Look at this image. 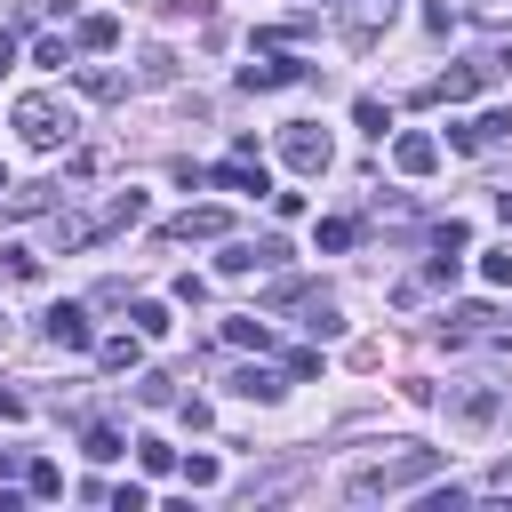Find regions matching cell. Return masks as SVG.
<instances>
[{"label": "cell", "mask_w": 512, "mask_h": 512, "mask_svg": "<svg viewBox=\"0 0 512 512\" xmlns=\"http://www.w3.org/2000/svg\"><path fill=\"white\" fill-rule=\"evenodd\" d=\"M488 320H496V312H488V304H456V312H448V336H480V328H488Z\"/></svg>", "instance_id": "cell-25"}, {"label": "cell", "mask_w": 512, "mask_h": 512, "mask_svg": "<svg viewBox=\"0 0 512 512\" xmlns=\"http://www.w3.org/2000/svg\"><path fill=\"white\" fill-rule=\"evenodd\" d=\"M72 48H80V56H104V48H120V16H80Z\"/></svg>", "instance_id": "cell-15"}, {"label": "cell", "mask_w": 512, "mask_h": 512, "mask_svg": "<svg viewBox=\"0 0 512 512\" xmlns=\"http://www.w3.org/2000/svg\"><path fill=\"white\" fill-rule=\"evenodd\" d=\"M392 168H400V176H432V168H440V136H432V128H400V136H392Z\"/></svg>", "instance_id": "cell-10"}, {"label": "cell", "mask_w": 512, "mask_h": 512, "mask_svg": "<svg viewBox=\"0 0 512 512\" xmlns=\"http://www.w3.org/2000/svg\"><path fill=\"white\" fill-rule=\"evenodd\" d=\"M8 472H24V464H16V448H0V480H8Z\"/></svg>", "instance_id": "cell-38"}, {"label": "cell", "mask_w": 512, "mask_h": 512, "mask_svg": "<svg viewBox=\"0 0 512 512\" xmlns=\"http://www.w3.org/2000/svg\"><path fill=\"white\" fill-rule=\"evenodd\" d=\"M352 8H360V16L344 24V40H352V48H368V40H376V24H392V8H400V0H352Z\"/></svg>", "instance_id": "cell-17"}, {"label": "cell", "mask_w": 512, "mask_h": 512, "mask_svg": "<svg viewBox=\"0 0 512 512\" xmlns=\"http://www.w3.org/2000/svg\"><path fill=\"white\" fill-rule=\"evenodd\" d=\"M128 328H136V336H168V304L136 296V304H128Z\"/></svg>", "instance_id": "cell-20"}, {"label": "cell", "mask_w": 512, "mask_h": 512, "mask_svg": "<svg viewBox=\"0 0 512 512\" xmlns=\"http://www.w3.org/2000/svg\"><path fill=\"white\" fill-rule=\"evenodd\" d=\"M440 472V448H416V440H400V456H384V464H360L352 480H344V496H360V504H376V496H400V488H424Z\"/></svg>", "instance_id": "cell-1"}, {"label": "cell", "mask_w": 512, "mask_h": 512, "mask_svg": "<svg viewBox=\"0 0 512 512\" xmlns=\"http://www.w3.org/2000/svg\"><path fill=\"white\" fill-rule=\"evenodd\" d=\"M480 280H488V288H512V248H496V256H480Z\"/></svg>", "instance_id": "cell-33"}, {"label": "cell", "mask_w": 512, "mask_h": 512, "mask_svg": "<svg viewBox=\"0 0 512 512\" xmlns=\"http://www.w3.org/2000/svg\"><path fill=\"white\" fill-rule=\"evenodd\" d=\"M224 384H232V400H256V408H272L288 392V376H272V368H232Z\"/></svg>", "instance_id": "cell-12"}, {"label": "cell", "mask_w": 512, "mask_h": 512, "mask_svg": "<svg viewBox=\"0 0 512 512\" xmlns=\"http://www.w3.org/2000/svg\"><path fill=\"white\" fill-rule=\"evenodd\" d=\"M136 80H144V88H168V80H176V56H168V48H144V56H136Z\"/></svg>", "instance_id": "cell-19"}, {"label": "cell", "mask_w": 512, "mask_h": 512, "mask_svg": "<svg viewBox=\"0 0 512 512\" xmlns=\"http://www.w3.org/2000/svg\"><path fill=\"white\" fill-rule=\"evenodd\" d=\"M480 56H488V64H496V72H512V32H496V40H488V48H480Z\"/></svg>", "instance_id": "cell-35"}, {"label": "cell", "mask_w": 512, "mask_h": 512, "mask_svg": "<svg viewBox=\"0 0 512 512\" xmlns=\"http://www.w3.org/2000/svg\"><path fill=\"white\" fill-rule=\"evenodd\" d=\"M224 344H240V352H272V320H264V312H232V320H224Z\"/></svg>", "instance_id": "cell-14"}, {"label": "cell", "mask_w": 512, "mask_h": 512, "mask_svg": "<svg viewBox=\"0 0 512 512\" xmlns=\"http://www.w3.org/2000/svg\"><path fill=\"white\" fill-rule=\"evenodd\" d=\"M296 80H312L304 56H248V64H240V88H248V96H264V88H296Z\"/></svg>", "instance_id": "cell-7"}, {"label": "cell", "mask_w": 512, "mask_h": 512, "mask_svg": "<svg viewBox=\"0 0 512 512\" xmlns=\"http://www.w3.org/2000/svg\"><path fill=\"white\" fill-rule=\"evenodd\" d=\"M72 56H80V48H72V40H56V32H48V40H32V64H48V72H72Z\"/></svg>", "instance_id": "cell-22"}, {"label": "cell", "mask_w": 512, "mask_h": 512, "mask_svg": "<svg viewBox=\"0 0 512 512\" xmlns=\"http://www.w3.org/2000/svg\"><path fill=\"white\" fill-rule=\"evenodd\" d=\"M136 400H144V408H168L176 384H168V376H136Z\"/></svg>", "instance_id": "cell-32"}, {"label": "cell", "mask_w": 512, "mask_h": 512, "mask_svg": "<svg viewBox=\"0 0 512 512\" xmlns=\"http://www.w3.org/2000/svg\"><path fill=\"white\" fill-rule=\"evenodd\" d=\"M496 408H504V392H496V384H448V416H456L464 432H488V424H496Z\"/></svg>", "instance_id": "cell-8"}, {"label": "cell", "mask_w": 512, "mask_h": 512, "mask_svg": "<svg viewBox=\"0 0 512 512\" xmlns=\"http://www.w3.org/2000/svg\"><path fill=\"white\" fill-rule=\"evenodd\" d=\"M0 272H8V280H40V256H32V248H0Z\"/></svg>", "instance_id": "cell-29"}, {"label": "cell", "mask_w": 512, "mask_h": 512, "mask_svg": "<svg viewBox=\"0 0 512 512\" xmlns=\"http://www.w3.org/2000/svg\"><path fill=\"white\" fill-rule=\"evenodd\" d=\"M8 64H16V32H0V72H8Z\"/></svg>", "instance_id": "cell-37"}, {"label": "cell", "mask_w": 512, "mask_h": 512, "mask_svg": "<svg viewBox=\"0 0 512 512\" xmlns=\"http://www.w3.org/2000/svg\"><path fill=\"white\" fill-rule=\"evenodd\" d=\"M320 376V352H288V384H312Z\"/></svg>", "instance_id": "cell-34"}, {"label": "cell", "mask_w": 512, "mask_h": 512, "mask_svg": "<svg viewBox=\"0 0 512 512\" xmlns=\"http://www.w3.org/2000/svg\"><path fill=\"white\" fill-rule=\"evenodd\" d=\"M176 472H184V488H216V480H224V464H216V456H184Z\"/></svg>", "instance_id": "cell-27"}, {"label": "cell", "mask_w": 512, "mask_h": 512, "mask_svg": "<svg viewBox=\"0 0 512 512\" xmlns=\"http://www.w3.org/2000/svg\"><path fill=\"white\" fill-rule=\"evenodd\" d=\"M464 240H472V232H464V224H456V216H448V224H440V232H432V256H464Z\"/></svg>", "instance_id": "cell-31"}, {"label": "cell", "mask_w": 512, "mask_h": 512, "mask_svg": "<svg viewBox=\"0 0 512 512\" xmlns=\"http://www.w3.org/2000/svg\"><path fill=\"white\" fill-rule=\"evenodd\" d=\"M144 216V192H112L104 200V232H120V224H136Z\"/></svg>", "instance_id": "cell-23"}, {"label": "cell", "mask_w": 512, "mask_h": 512, "mask_svg": "<svg viewBox=\"0 0 512 512\" xmlns=\"http://www.w3.org/2000/svg\"><path fill=\"white\" fill-rule=\"evenodd\" d=\"M136 464H144V472H176V448H168V440H152V432H144V440H136Z\"/></svg>", "instance_id": "cell-26"}, {"label": "cell", "mask_w": 512, "mask_h": 512, "mask_svg": "<svg viewBox=\"0 0 512 512\" xmlns=\"http://www.w3.org/2000/svg\"><path fill=\"white\" fill-rule=\"evenodd\" d=\"M160 240H232V216L224 208H184L160 224Z\"/></svg>", "instance_id": "cell-11"}, {"label": "cell", "mask_w": 512, "mask_h": 512, "mask_svg": "<svg viewBox=\"0 0 512 512\" xmlns=\"http://www.w3.org/2000/svg\"><path fill=\"white\" fill-rule=\"evenodd\" d=\"M144 344H152V336H136V328H128V336H104V344H96V360H104L112 376H128V368L144 360Z\"/></svg>", "instance_id": "cell-16"}, {"label": "cell", "mask_w": 512, "mask_h": 512, "mask_svg": "<svg viewBox=\"0 0 512 512\" xmlns=\"http://www.w3.org/2000/svg\"><path fill=\"white\" fill-rule=\"evenodd\" d=\"M0 192H8V168H0Z\"/></svg>", "instance_id": "cell-40"}, {"label": "cell", "mask_w": 512, "mask_h": 512, "mask_svg": "<svg viewBox=\"0 0 512 512\" xmlns=\"http://www.w3.org/2000/svg\"><path fill=\"white\" fill-rule=\"evenodd\" d=\"M24 488H32V496H64V464L32 456V464H24Z\"/></svg>", "instance_id": "cell-21"}, {"label": "cell", "mask_w": 512, "mask_h": 512, "mask_svg": "<svg viewBox=\"0 0 512 512\" xmlns=\"http://www.w3.org/2000/svg\"><path fill=\"white\" fill-rule=\"evenodd\" d=\"M320 248H328V256L352 248V216H320Z\"/></svg>", "instance_id": "cell-30"}, {"label": "cell", "mask_w": 512, "mask_h": 512, "mask_svg": "<svg viewBox=\"0 0 512 512\" xmlns=\"http://www.w3.org/2000/svg\"><path fill=\"white\" fill-rule=\"evenodd\" d=\"M448 144H456V152H472V160H480V152H504V144H512V104L472 112V120H448Z\"/></svg>", "instance_id": "cell-5"}, {"label": "cell", "mask_w": 512, "mask_h": 512, "mask_svg": "<svg viewBox=\"0 0 512 512\" xmlns=\"http://www.w3.org/2000/svg\"><path fill=\"white\" fill-rule=\"evenodd\" d=\"M488 80H496V64H488V56H472V64H456V72L424 80V104H472V96H480Z\"/></svg>", "instance_id": "cell-6"}, {"label": "cell", "mask_w": 512, "mask_h": 512, "mask_svg": "<svg viewBox=\"0 0 512 512\" xmlns=\"http://www.w3.org/2000/svg\"><path fill=\"white\" fill-rule=\"evenodd\" d=\"M16 416H24V392H8V384H0V424H16Z\"/></svg>", "instance_id": "cell-36"}, {"label": "cell", "mask_w": 512, "mask_h": 512, "mask_svg": "<svg viewBox=\"0 0 512 512\" xmlns=\"http://www.w3.org/2000/svg\"><path fill=\"white\" fill-rule=\"evenodd\" d=\"M496 216H504V224H512V192H496Z\"/></svg>", "instance_id": "cell-39"}, {"label": "cell", "mask_w": 512, "mask_h": 512, "mask_svg": "<svg viewBox=\"0 0 512 512\" xmlns=\"http://www.w3.org/2000/svg\"><path fill=\"white\" fill-rule=\"evenodd\" d=\"M280 160H288L296 176H328L336 144H328V128H320V120H280Z\"/></svg>", "instance_id": "cell-3"}, {"label": "cell", "mask_w": 512, "mask_h": 512, "mask_svg": "<svg viewBox=\"0 0 512 512\" xmlns=\"http://www.w3.org/2000/svg\"><path fill=\"white\" fill-rule=\"evenodd\" d=\"M72 80H80V88H88V96H104V104H112V96H120V88H128V80H120V72H112V64H72Z\"/></svg>", "instance_id": "cell-18"}, {"label": "cell", "mask_w": 512, "mask_h": 512, "mask_svg": "<svg viewBox=\"0 0 512 512\" xmlns=\"http://www.w3.org/2000/svg\"><path fill=\"white\" fill-rule=\"evenodd\" d=\"M40 336H48V344H64V352H88V344H96L88 304H48V312H40Z\"/></svg>", "instance_id": "cell-9"}, {"label": "cell", "mask_w": 512, "mask_h": 512, "mask_svg": "<svg viewBox=\"0 0 512 512\" xmlns=\"http://www.w3.org/2000/svg\"><path fill=\"white\" fill-rule=\"evenodd\" d=\"M80 448H88V464H112V456H120V432H112V424H88Z\"/></svg>", "instance_id": "cell-24"}, {"label": "cell", "mask_w": 512, "mask_h": 512, "mask_svg": "<svg viewBox=\"0 0 512 512\" xmlns=\"http://www.w3.org/2000/svg\"><path fill=\"white\" fill-rule=\"evenodd\" d=\"M288 264V240L280 232H256V240H224V256H216V272L224 280H248V272H280Z\"/></svg>", "instance_id": "cell-4"}, {"label": "cell", "mask_w": 512, "mask_h": 512, "mask_svg": "<svg viewBox=\"0 0 512 512\" xmlns=\"http://www.w3.org/2000/svg\"><path fill=\"white\" fill-rule=\"evenodd\" d=\"M8 120H16V136H24L32 152H64V144H72V128H80V120H72V104H64V96H40V88H32V96H16V112H8Z\"/></svg>", "instance_id": "cell-2"}, {"label": "cell", "mask_w": 512, "mask_h": 512, "mask_svg": "<svg viewBox=\"0 0 512 512\" xmlns=\"http://www.w3.org/2000/svg\"><path fill=\"white\" fill-rule=\"evenodd\" d=\"M208 184H224V192H272V176H264L248 152H232L224 168H208Z\"/></svg>", "instance_id": "cell-13"}, {"label": "cell", "mask_w": 512, "mask_h": 512, "mask_svg": "<svg viewBox=\"0 0 512 512\" xmlns=\"http://www.w3.org/2000/svg\"><path fill=\"white\" fill-rule=\"evenodd\" d=\"M352 120H360V128H368V136H376V144H384V128H392V112H384V104H376V96H360V104H352Z\"/></svg>", "instance_id": "cell-28"}]
</instances>
